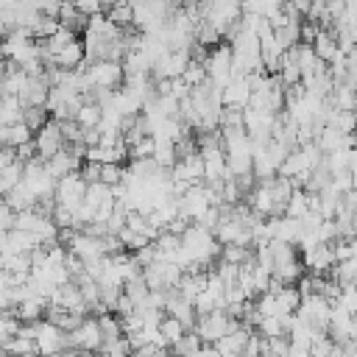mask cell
Listing matches in <instances>:
<instances>
[{"label":"cell","instance_id":"52a82bcc","mask_svg":"<svg viewBox=\"0 0 357 357\" xmlns=\"http://www.w3.org/2000/svg\"><path fill=\"white\" fill-rule=\"evenodd\" d=\"M33 340H36V354L39 357H53V354L67 351V332L56 329L45 318L33 324Z\"/></svg>","mask_w":357,"mask_h":357},{"label":"cell","instance_id":"6da1fadb","mask_svg":"<svg viewBox=\"0 0 357 357\" xmlns=\"http://www.w3.org/2000/svg\"><path fill=\"white\" fill-rule=\"evenodd\" d=\"M22 184L31 190L36 204L39 201H50L56 195V178L47 173V167H45V162L39 156L31 159L28 165H22Z\"/></svg>","mask_w":357,"mask_h":357},{"label":"cell","instance_id":"d4e9b609","mask_svg":"<svg viewBox=\"0 0 357 357\" xmlns=\"http://www.w3.org/2000/svg\"><path fill=\"white\" fill-rule=\"evenodd\" d=\"M271 276H276V279H279L284 287H296V282L304 276V265H301V259H293V262L276 265Z\"/></svg>","mask_w":357,"mask_h":357},{"label":"cell","instance_id":"9c48e42d","mask_svg":"<svg viewBox=\"0 0 357 357\" xmlns=\"http://www.w3.org/2000/svg\"><path fill=\"white\" fill-rule=\"evenodd\" d=\"M33 145H36V156L42 162H47L50 156H56L59 151H64V134L59 120H47L36 134H33Z\"/></svg>","mask_w":357,"mask_h":357},{"label":"cell","instance_id":"ac0fdd59","mask_svg":"<svg viewBox=\"0 0 357 357\" xmlns=\"http://www.w3.org/2000/svg\"><path fill=\"white\" fill-rule=\"evenodd\" d=\"M103 14H106V20H109L114 28H120V31H126V28H131V25H134V6H131V3H126V0L106 6V8H103Z\"/></svg>","mask_w":357,"mask_h":357},{"label":"cell","instance_id":"44dd1931","mask_svg":"<svg viewBox=\"0 0 357 357\" xmlns=\"http://www.w3.org/2000/svg\"><path fill=\"white\" fill-rule=\"evenodd\" d=\"M84 204L92 209V215L100 209V206H106V204H114V195H112V187H106V184H86V192H84Z\"/></svg>","mask_w":357,"mask_h":357},{"label":"cell","instance_id":"c3c4849f","mask_svg":"<svg viewBox=\"0 0 357 357\" xmlns=\"http://www.w3.org/2000/svg\"><path fill=\"white\" fill-rule=\"evenodd\" d=\"M162 357H173V354H167V351H165V354H162Z\"/></svg>","mask_w":357,"mask_h":357},{"label":"cell","instance_id":"7402d4cb","mask_svg":"<svg viewBox=\"0 0 357 357\" xmlns=\"http://www.w3.org/2000/svg\"><path fill=\"white\" fill-rule=\"evenodd\" d=\"M59 25L61 28H67L70 33H84L86 31V17H81L78 11H75V6L73 3H61V8H59Z\"/></svg>","mask_w":357,"mask_h":357},{"label":"cell","instance_id":"603a6c76","mask_svg":"<svg viewBox=\"0 0 357 357\" xmlns=\"http://www.w3.org/2000/svg\"><path fill=\"white\" fill-rule=\"evenodd\" d=\"M3 201L8 204V209H11L14 215H17V212H25V209H33V206H36V198L31 195V190H28L22 181H20V184H17V187H14V190H11V192H8Z\"/></svg>","mask_w":357,"mask_h":357},{"label":"cell","instance_id":"5bb4252c","mask_svg":"<svg viewBox=\"0 0 357 357\" xmlns=\"http://www.w3.org/2000/svg\"><path fill=\"white\" fill-rule=\"evenodd\" d=\"M326 100H329V106L335 112H357V86L349 78L346 81H337Z\"/></svg>","mask_w":357,"mask_h":357},{"label":"cell","instance_id":"3957f363","mask_svg":"<svg viewBox=\"0 0 357 357\" xmlns=\"http://www.w3.org/2000/svg\"><path fill=\"white\" fill-rule=\"evenodd\" d=\"M240 17H243V11H240V3H234V0L201 3V20H204L206 25H212L220 36H223L231 25H237V22H240Z\"/></svg>","mask_w":357,"mask_h":357},{"label":"cell","instance_id":"f35d334b","mask_svg":"<svg viewBox=\"0 0 357 357\" xmlns=\"http://www.w3.org/2000/svg\"><path fill=\"white\" fill-rule=\"evenodd\" d=\"M123 173H126L123 165H100V184L117 187V184H123Z\"/></svg>","mask_w":357,"mask_h":357},{"label":"cell","instance_id":"7c38bea8","mask_svg":"<svg viewBox=\"0 0 357 357\" xmlns=\"http://www.w3.org/2000/svg\"><path fill=\"white\" fill-rule=\"evenodd\" d=\"M165 315L176 318L187 332H192L195 329V321H198L192 301H187L178 290H167V296H165Z\"/></svg>","mask_w":357,"mask_h":357},{"label":"cell","instance_id":"1f68e13d","mask_svg":"<svg viewBox=\"0 0 357 357\" xmlns=\"http://www.w3.org/2000/svg\"><path fill=\"white\" fill-rule=\"evenodd\" d=\"M123 293L134 301V307H139V304L148 298L151 290H148V284H145V279H142V273H139V276H134V279H128V282L123 284Z\"/></svg>","mask_w":357,"mask_h":357},{"label":"cell","instance_id":"e0dca14e","mask_svg":"<svg viewBox=\"0 0 357 357\" xmlns=\"http://www.w3.org/2000/svg\"><path fill=\"white\" fill-rule=\"evenodd\" d=\"M312 53L329 67L332 61H335V56L340 53L337 50V39H335V31H326V28H321L318 31V36H315V42H312Z\"/></svg>","mask_w":357,"mask_h":357},{"label":"cell","instance_id":"4316f807","mask_svg":"<svg viewBox=\"0 0 357 357\" xmlns=\"http://www.w3.org/2000/svg\"><path fill=\"white\" fill-rule=\"evenodd\" d=\"M273 39L279 42L282 50H290V47L301 45V22H287V25L276 28L273 31Z\"/></svg>","mask_w":357,"mask_h":357},{"label":"cell","instance_id":"7a4b0ae2","mask_svg":"<svg viewBox=\"0 0 357 357\" xmlns=\"http://www.w3.org/2000/svg\"><path fill=\"white\" fill-rule=\"evenodd\" d=\"M103 346V335L95 315H86L73 332H67V349L75 354H95Z\"/></svg>","mask_w":357,"mask_h":357},{"label":"cell","instance_id":"8d00e7d4","mask_svg":"<svg viewBox=\"0 0 357 357\" xmlns=\"http://www.w3.org/2000/svg\"><path fill=\"white\" fill-rule=\"evenodd\" d=\"M335 307L346 310L349 315H357V284H346V287H340V296H337Z\"/></svg>","mask_w":357,"mask_h":357},{"label":"cell","instance_id":"e575fe53","mask_svg":"<svg viewBox=\"0 0 357 357\" xmlns=\"http://www.w3.org/2000/svg\"><path fill=\"white\" fill-rule=\"evenodd\" d=\"M181 81H184L190 89H195V86L206 84V70H204V64L190 59V64H187V67H184V73H181Z\"/></svg>","mask_w":357,"mask_h":357},{"label":"cell","instance_id":"277c9868","mask_svg":"<svg viewBox=\"0 0 357 357\" xmlns=\"http://www.w3.org/2000/svg\"><path fill=\"white\" fill-rule=\"evenodd\" d=\"M240 326V321H231L223 310H218V312H209V315H198V321H195V335H198V340L204 343V346H215L220 337H226L231 329H237Z\"/></svg>","mask_w":357,"mask_h":357},{"label":"cell","instance_id":"bcb514c9","mask_svg":"<svg viewBox=\"0 0 357 357\" xmlns=\"http://www.w3.org/2000/svg\"><path fill=\"white\" fill-rule=\"evenodd\" d=\"M220 357H243V354H220Z\"/></svg>","mask_w":357,"mask_h":357},{"label":"cell","instance_id":"8992f818","mask_svg":"<svg viewBox=\"0 0 357 357\" xmlns=\"http://www.w3.org/2000/svg\"><path fill=\"white\" fill-rule=\"evenodd\" d=\"M86 78H89V84H92V92H95V89L114 92V89H120L123 81H126L120 61H92V64H86Z\"/></svg>","mask_w":357,"mask_h":357},{"label":"cell","instance_id":"f6af8a7d","mask_svg":"<svg viewBox=\"0 0 357 357\" xmlns=\"http://www.w3.org/2000/svg\"><path fill=\"white\" fill-rule=\"evenodd\" d=\"M340 354H343V357H357V340L340 343Z\"/></svg>","mask_w":357,"mask_h":357},{"label":"cell","instance_id":"4fadbf2b","mask_svg":"<svg viewBox=\"0 0 357 357\" xmlns=\"http://www.w3.org/2000/svg\"><path fill=\"white\" fill-rule=\"evenodd\" d=\"M251 100V89L245 84V78H231L223 89H220V106L223 109H245Z\"/></svg>","mask_w":357,"mask_h":357},{"label":"cell","instance_id":"4dcf8cb0","mask_svg":"<svg viewBox=\"0 0 357 357\" xmlns=\"http://www.w3.org/2000/svg\"><path fill=\"white\" fill-rule=\"evenodd\" d=\"M354 123H357V112H332L326 120V126L340 134H354Z\"/></svg>","mask_w":357,"mask_h":357},{"label":"cell","instance_id":"74e56055","mask_svg":"<svg viewBox=\"0 0 357 357\" xmlns=\"http://www.w3.org/2000/svg\"><path fill=\"white\" fill-rule=\"evenodd\" d=\"M137 159H153V137H142L137 145L128 148V162Z\"/></svg>","mask_w":357,"mask_h":357},{"label":"cell","instance_id":"83f0119b","mask_svg":"<svg viewBox=\"0 0 357 357\" xmlns=\"http://www.w3.org/2000/svg\"><path fill=\"white\" fill-rule=\"evenodd\" d=\"M33 139V134L28 131V126L20 120V123H11V126H6V148H11V151H17L20 145H25V142H31Z\"/></svg>","mask_w":357,"mask_h":357},{"label":"cell","instance_id":"9a60e30c","mask_svg":"<svg viewBox=\"0 0 357 357\" xmlns=\"http://www.w3.org/2000/svg\"><path fill=\"white\" fill-rule=\"evenodd\" d=\"M251 332H254V329H248L245 324H240V326L231 329L226 337H220V340L215 343V349H218L220 354H243V351H245V343H248V337H251Z\"/></svg>","mask_w":357,"mask_h":357},{"label":"cell","instance_id":"7dc6e473","mask_svg":"<svg viewBox=\"0 0 357 357\" xmlns=\"http://www.w3.org/2000/svg\"><path fill=\"white\" fill-rule=\"evenodd\" d=\"M354 139H357V123H354Z\"/></svg>","mask_w":357,"mask_h":357},{"label":"cell","instance_id":"ab89813d","mask_svg":"<svg viewBox=\"0 0 357 357\" xmlns=\"http://www.w3.org/2000/svg\"><path fill=\"white\" fill-rule=\"evenodd\" d=\"M17 332H20V321L14 318V312H3V315H0V346H3L6 340H11Z\"/></svg>","mask_w":357,"mask_h":357},{"label":"cell","instance_id":"b9f144b4","mask_svg":"<svg viewBox=\"0 0 357 357\" xmlns=\"http://www.w3.org/2000/svg\"><path fill=\"white\" fill-rule=\"evenodd\" d=\"M78 173H81V178H84L86 184H98V181H100V165H95V162H84Z\"/></svg>","mask_w":357,"mask_h":357},{"label":"cell","instance_id":"f1b7e54d","mask_svg":"<svg viewBox=\"0 0 357 357\" xmlns=\"http://www.w3.org/2000/svg\"><path fill=\"white\" fill-rule=\"evenodd\" d=\"M251 254H254V248H243V245H220V257H218V262H226V265H243V262H248L251 259Z\"/></svg>","mask_w":357,"mask_h":357},{"label":"cell","instance_id":"f546056e","mask_svg":"<svg viewBox=\"0 0 357 357\" xmlns=\"http://www.w3.org/2000/svg\"><path fill=\"white\" fill-rule=\"evenodd\" d=\"M98 326H100V335H103V343H114L117 337H123V329H120V318L114 312H106V315H98Z\"/></svg>","mask_w":357,"mask_h":357},{"label":"cell","instance_id":"8fae6325","mask_svg":"<svg viewBox=\"0 0 357 357\" xmlns=\"http://www.w3.org/2000/svg\"><path fill=\"white\" fill-rule=\"evenodd\" d=\"M301 265L304 271H310V276H329L335 268V254H332V243H321L310 251L301 254Z\"/></svg>","mask_w":357,"mask_h":357},{"label":"cell","instance_id":"30bf717a","mask_svg":"<svg viewBox=\"0 0 357 357\" xmlns=\"http://www.w3.org/2000/svg\"><path fill=\"white\" fill-rule=\"evenodd\" d=\"M329 312H332V304H329L324 296H315V293H312V296L301 298V307L296 310V318H301L304 324H310V326L326 332V326H329Z\"/></svg>","mask_w":357,"mask_h":357},{"label":"cell","instance_id":"d590c367","mask_svg":"<svg viewBox=\"0 0 357 357\" xmlns=\"http://www.w3.org/2000/svg\"><path fill=\"white\" fill-rule=\"evenodd\" d=\"M47 120H50V117H47V109H45V106H31V109L22 112V123L28 126L31 134H36Z\"/></svg>","mask_w":357,"mask_h":357},{"label":"cell","instance_id":"5b68a950","mask_svg":"<svg viewBox=\"0 0 357 357\" xmlns=\"http://www.w3.org/2000/svg\"><path fill=\"white\" fill-rule=\"evenodd\" d=\"M204 70H206V81L215 89H223L231 81V47H229V42H220L209 50Z\"/></svg>","mask_w":357,"mask_h":357},{"label":"cell","instance_id":"ee69618b","mask_svg":"<svg viewBox=\"0 0 357 357\" xmlns=\"http://www.w3.org/2000/svg\"><path fill=\"white\" fill-rule=\"evenodd\" d=\"M14 229V212L8 209L6 201H0V231H11Z\"/></svg>","mask_w":357,"mask_h":357},{"label":"cell","instance_id":"ffe728a7","mask_svg":"<svg viewBox=\"0 0 357 357\" xmlns=\"http://www.w3.org/2000/svg\"><path fill=\"white\" fill-rule=\"evenodd\" d=\"M84 131L86 128H98L100 126V106L92 100V95H86L84 98V103L78 106V112H75V117H73Z\"/></svg>","mask_w":357,"mask_h":357},{"label":"cell","instance_id":"d6986e66","mask_svg":"<svg viewBox=\"0 0 357 357\" xmlns=\"http://www.w3.org/2000/svg\"><path fill=\"white\" fill-rule=\"evenodd\" d=\"M310 215V195L301 190V187H293L290 198H287V206H284V218L290 220H304Z\"/></svg>","mask_w":357,"mask_h":357},{"label":"cell","instance_id":"7bdbcfd3","mask_svg":"<svg viewBox=\"0 0 357 357\" xmlns=\"http://www.w3.org/2000/svg\"><path fill=\"white\" fill-rule=\"evenodd\" d=\"M318 31H321V25H315V22H310V20H301V45H310V47H312Z\"/></svg>","mask_w":357,"mask_h":357},{"label":"cell","instance_id":"cb8c5ba5","mask_svg":"<svg viewBox=\"0 0 357 357\" xmlns=\"http://www.w3.org/2000/svg\"><path fill=\"white\" fill-rule=\"evenodd\" d=\"M153 162L162 170H170L176 165V142L162 139V137H153Z\"/></svg>","mask_w":357,"mask_h":357},{"label":"cell","instance_id":"2e32d148","mask_svg":"<svg viewBox=\"0 0 357 357\" xmlns=\"http://www.w3.org/2000/svg\"><path fill=\"white\" fill-rule=\"evenodd\" d=\"M176 290H178L187 301H195V298L206 290V271H184Z\"/></svg>","mask_w":357,"mask_h":357},{"label":"cell","instance_id":"836d02e7","mask_svg":"<svg viewBox=\"0 0 357 357\" xmlns=\"http://www.w3.org/2000/svg\"><path fill=\"white\" fill-rule=\"evenodd\" d=\"M170 349H173V357H192V354L201 349V340H198V335H195V332H184V335H181V340H178V343H173Z\"/></svg>","mask_w":357,"mask_h":357},{"label":"cell","instance_id":"d6a6232c","mask_svg":"<svg viewBox=\"0 0 357 357\" xmlns=\"http://www.w3.org/2000/svg\"><path fill=\"white\" fill-rule=\"evenodd\" d=\"M187 329L176 321V318H170V315H165L162 321H159V335L167 340V346H173V343H178L181 340V335H184Z\"/></svg>","mask_w":357,"mask_h":357},{"label":"cell","instance_id":"ba28073f","mask_svg":"<svg viewBox=\"0 0 357 357\" xmlns=\"http://www.w3.org/2000/svg\"><path fill=\"white\" fill-rule=\"evenodd\" d=\"M84 192H86V181L81 178V173H70L64 178L56 181V204L64 206L70 215L84 204Z\"/></svg>","mask_w":357,"mask_h":357},{"label":"cell","instance_id":"484cf974","mask_svg":"<svg viewBox=\"0 0 357 357\" xmlns=\"http://www.w3.org/2000/svg\"><path fill=\"white\" fill-rule=\"evenodd\" d=\"M273 298H276L279 315H296V310L301 307V296L296 287H282L279 293H273Z\"/></svg>","mask_w":357,"mask_h":357},{"label":"cell","instance_id":"60d3db41","mask_svg":"<svg viewBox=\"0 0 357 357\" xmlns=\"http://www.w3.org/2000/svg\"><path fill=\"white\" fill-rule=\"evenodd\" d=\"M73 6H75V11H78L81 17H86V20L95 17V14H103V8H106V6L98 3V0H81V3H73Z\"/></svg>","mask_w":357,"mask_h":357}]
</instances>
